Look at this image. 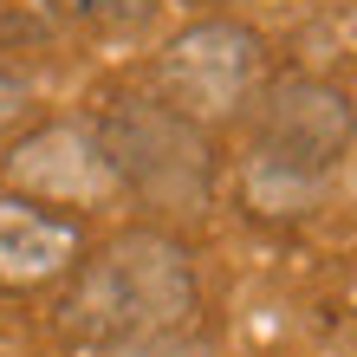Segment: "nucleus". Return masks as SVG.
Wrapping results in <instances>:
<instances>
[{
	"instance_id": "f257e3e1",
	"label": "nucleus",
	"mask_w": 357,
	"mask_h": 357,
	"mask_svg": "<svg viewBox=\"0 0 357 357\" xmlns=\"http://www.w3.org/2000/svg\"><path fill=\"white\" fill-rule=\"evenodd\" d=\"M195 305L202 286L182 241H169L162 227H123L98 254L78 260L66 292V325L104 351V344L156 338V331H188Z\"/></svg>"
},
{
	"instance_id": "f03ea898",
	"label": "nucleus",
	"mask_w": 357,
	"mask_h": 357,
	"mask_svg": "<svg viewBox=\"0 0 357 357\" xmlns=\"http://www.w3.org/2000/svg\"><path fill=\"white\" fill-rule=\"evenodd\" d=\"M91 137L123 195L150 208H202L215 188V150L208 130L169 111L162 98H117L91 117Z\"/></svg>"
},
{
	"instance_id": "7ed1b4c3",
	"label": "nucleus",
	"mask_w": 357,
	"mask_h": 357,
	"mask_svg": "<svg viewBox=\"0 0 357 357\" xmlns=\"http://www.w3.org/2000/svg\"><path fill=\"white\" fill-rule=\"evenodd\" d=\"M260 85H266V39L234 13H208L156 52V98L202 130L254 111Z\"/></svg>"
},
{
	"instance_id": "20e7f679",
	"label": "nucleus",
	"mask_w": 357,
	"mask_h": 357,
	"mask_svg": "<svg viewBox=\"0 0 357 357\" xmlns=\"http://www.w3.org/2000/svg\"><path fill=\"white\" fill-rule=\"evenodd\" d=\"M357 143V104L344 85L319 72H286L254 98V156L260 176L280 182H319L351 156Z\"/></svg>"
},
{
	"instance_id": "39448f33",
	"label": "nucleus",
	"mask_w": 357,
	"mask_h": 357,
	"mask_svg": "<svg viewBox=\"0 0 357 357\" xmlns=\"http://www.w3.org/2000/svg\"><path fill=\"white\" fill-rule=\"evenodd\" d=\"M7 182L39 208H91L117 195V176L104 162L91 123H46L7 150Z\"/></svg>"
},
{
	"instance_id": "423d86ee",
	"label": "nucleus",
	"mask_w": 357,
	"mask_h": 357,
	"mask_svg": "<svg viewBox=\"0 0 357 357\" xmlns=\"http://www.w3.org/2000/svg\"><path fill=\"white\" fill-rule=\"evenodd\" d=\"M78 254L72 221L46 215L39 202H0V286H39L66 273Z\"/></svg>"
},
{
	"instance_id": "0eeeda50",
	"label": "nucleus",
	"mask_w": 357,
	"mask_h": 357,
	"mask_svg": "<svg viewBox=\"0 0 357 357\" xmlns=\"http://www.w3.org/2000/svg\"><path fill=\"white\" fill-rule=\"evenodd\" d=\"M39 7L78 33H130L156 13V0H39Z\"/></svg>"
},
{
	"instance_id": "6e6552de",
	"label": "nucleus",
	"mask_w": 357,
	"mask_h": 357,
	"mask_svg": "<svg viewBox=\"0 0 357 357\" xmlns=\"http://www.w3.org/2000/svg\"><path fill=\"white\" fill-rule=\"evenodd\" d=\"M98 357H208L195 331H156V338H130V344H104Z\"/></svg>"
},
{
	"instance_id": "1a4fd4ad",
	"label": "nucleus",
	"mask_w": 357,
	"mask_h": 357,
	"mask_svg": "<svg viewBox=\"0 0 357 357\" xmlns=\"http://www.w3.org/2000/svg\"><path fill=\"white\" fill-rule=\"evenodd\" d=\"M26 104H33V91H26V78H20L13 66H0V130H13V123L26 117Z\"/></svg>"
},
{
	"instance_id": "9d476101",
	"label": "nucleus",
	"mask_w": 357,
	"mask_h": 357,
	"mask_svg": "<svg viewBox=\"0 0 357 357\" xmlns=\"http://www.w3.org/2000/svg\"><path fill=\"white\" fill-rule=\"evenodd\" d=\"M215 7H221V0H215Z\"/></svg>"
}]
</instances>
